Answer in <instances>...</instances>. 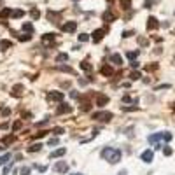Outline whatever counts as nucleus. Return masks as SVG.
<instances>
[{"mask_svg":"<svg viewBox=\"0 0 175 175\" xmlns=\"http://www.w3.org/2000/svg\"><path fill=\"white\" fill-rule=\"evenodd\" d=\"M100 156L109 161V163H119L121 161V151L119 149H114V147H103Z\"/></svg>","mask_w":175,"mask_h":175,"instance_id":"f257e3e1","label":"nucleus"},{"mask_svg":"<svg viewBox=\"0 0 175 175\" xmlns=\"http://www.w3.org/2000/svg\"><path fill=\"white\" fill-rule=\"evenodd\" d=\"M149 144H161V142H170L172 140V133H168V131H163V133H154V135H151L149 138Z\"/></svg>","mask_w":175,"mask_h":175,"instance_id":"f03ea898","label":"nucleus"},{"mask_svg":"<svg viewBox=\"0 0 175 175\" xmlns=\"http://www.w3.org/2000/svg\"><path fill=\"white\" fill-rule=\"evenodd\" d=\"M112 117H114L112 112H109V111H100V112L93 114V119H95V121H102V123H109Z\"/></svg>","mask_w":175,"mask_h":175,"instance_id":"7ed1b4c3","label":"nucleus"},{"mask_svg":"<svg viewBox=\"0 0 175 175\" xmlns=\"http://www.w3.org/2000/svg\"><path fill=\"white\" fill-rule=\"evenodd\" d=\"M107 32H109V28H107V26H103V28H98V30H95V32L91 33V35H93L91 39H93L95 42H100V40L103 39V35H105Z\"/></svg>","mask_w":175,"mask_h":175,"instance_id":"20e7f679","label":"nucleus"},{"mask_svg":"<svg viewBox=\"0 0 175 175\" xmlns=\"http://www.w3.org/2000/svg\"><path fill=\"white\" fill-rule=\"evenodd\" d=\"M54 172L56 173H67L69 172V163L67 161H58L54 165Z\"/></svg>","mask_w":175,"mask_h":175,"instance_id":"39448f33","label":"nucleus"},{"mask_svg":"<svg viewBox=\"0 0 175 175\" xmlns=\"http://www.w3.org/2000/svg\"><path fill=\"white\" fill-rule=\"evenodd\" d=\"M61 30L67 32V33H74L77 30V23H75V21H67V23L61 26Z\"/></svg>","mask_w":175,"mask_h":175,"instance_id":"423d86ee","label":"nucleus"},{"mask_svg":"<svg viewBox=\"0 0 175 175\" xmlns=\"http://www.w3.org/2000/svg\"><path fill=\"white\" fill-rule=\"evenodd\" d=\"M152 158H154V152H152L151 149H147V151H144L142 154H140V159L144 161V163H151L152 161Z\"/></svg>","mask_w":175,"mask_h":175,"instance_id":"0eeeda50","label":"nucleus"},{"mask_svg":"<svg viewBox=\"0 0 175 175\" xmlns=\"http://www.w3.org/2000/svg\"><path fill=\"white\" fill-rule=\"evenodd\" d=\"M156 28H159V21L154 16H149V19H147V30H156Z\"/></svg>","mask_w":175,"mask_h":175,"instance_id":"6e6552de","label":"nucleus"},{"mask_svg":"<svg viewBox=\"0 0 175 175\" xmlns=\"http://www.w3.org/2000/svg\"><path fill=\"white\" fill-rule=\"evenodd\" d=\"M69 112H72V105H67V103H60L58 109H56V114L58 116L60 114H69Z\"/></svg>","mask_w":175,"mask_h":175,"instance_id":"1a4fd4ad","label":"nucleus"},{"mask_svg":"<svg viewBox=\"0 0 175 175\" xmlns=\"http://www.w3.org/2000/svg\"><path fill=\"white\" fill-rule=\"evenodd\" d=\"M47 100H49V102H53V100L61 102V100H63V93H61V91H49V93H47Z\"/></svg>","mask_w":175,"mask_h":175,"instance_id":"9d476101","label":"nucleus"},{"mask_svg":"<svg viewBox=\"0 0 175 175\" xmlns=\"http://www.w3.org/2000/svg\"><path fill=\"white\" fill-rule=\"evenodd\" d=\"M102 19L105 21V23H112V21L116 19V14H114L111 9H109V11H105V12L102 14Z\"/></svg>","mask_w":175,"mask_h":175,"instance_id":"9b49d317","label":"nucleus"},{"mask_svg":"<svg viewBox=\"0 0 175 175\" xmlns=\"http://www.w3.org/2000/svg\"><path fill=\"white\" fill-rule=\"evenodd\" d=\"M56 70L58 72H65V74H75V70L72 69V67H69V65H58V67H56Z\"/></svg>","mask_w":175,"mask_h":175,"instance_id":"f8f14e48","label":"nucleus"},{"mask_svg":"<svg viewBox=\"0 0 175 175\" xmlns=\"http://www.w3.org/2000/svg\"><path fill=\"white\" fill-rule=\"evenodd\" d=\"M23 91H25V88H23V84H16L14 88H12V96H21L23 95Z\"/></svg>","mask_w":175,"mask_h":175,"instance_id":"ddd939ff","label":"nucleus"},{"mask_svg":"<svg viewBox=\"0 0 175 175\" xmlns=\"http://www.w3.org/2000/svg\"><path fill=\"white\" fill-rule=\"evenodd\" d=\"M100 72H102L103 75H107V77H111V75L114 74V69L111 67V65H103V67L100 69Z\"/></svg>","mask_w":175,"mask_h":175,"instance_id":"4468645a","label":"nucleus"},{"mask_svg":"<svg viewBox=\"0 0 175 175\" xmlns=\"http://www.w3.org/2000/svg\"><path fill=\"white\" fill-rule=\"evenodd\" d=\"M47 19L51 21V23H58V21H60V14L54 12V11H47Z\"/></svg>","mask_w":175,"mask_h":175,"instance_id":"2eb2a0df","label":"nucleus"},{"mask_svg":"<svg viewBox=\"0 0 175 175\" xmlns=\"http://www.w3.org/2000/svg\"><path fill=\"white\" fill-rule=\"evenodd\" d=\"M65 152H67V149H56V151H53L51 152V156L49 158H61V156H65Z\"/></svg>","mask_w":175,"mask_h":175,"instance_id":"dca6fc26","label":"nucleus"},{"mask_svg":"<svg viewBox=\"0 0 175 175\" xmlns=\"http://www.w3.org/2000/svg\"><path fill=\"white\" fill-rule=\"evenodd\" d=\"M96 103H98V107H103V105H107V103H109V96H105V95H98V98H96Z\"/></svg>","mask_w":175,"mask_h":175,"instance_id":"f3484780","label":"nucleus"},{"mask_svg":"<svg viewBox=\"0 0 175 175\" xmlns=\"http://www.w3.org/2000/svg\"><path fill=\"white\" fill-rule=\"evenodd\" d=\"M54 39H56L54 33H46V35H42V42H47V44H53Z\"/></svg>","mask_w":175,"mask_h":175,"instance_id":"a211bd4d","label":"nucleus"},{"mask_svg":"<svg viewBox=\"0 0 175 175\" xmlns=\"http://www.w3.org/2000/svg\"><path fill=\"white\" fill-rule=\"evenodd\" d=\"M111 61H112L114 65H123V58H121L119 54H112V56H111Z\"/></svg>","mask_w":175,"mask_h":175,"instance_id":"6ab92c4d","label":"nucleus"},{"mask_svg":"<svg viewBox=\"0 0 175 175\" xmlns=\"http://www.w3.org/2000/svg\"><path fill=\"white\" fill-rule=\"evenodd\" d=\"M81 111H82V112H90V111H91V103L88 102V100H86V102H82V105H81Z\"/></svg>","mask_w":175,"mask_h":175,"instance_id":"aec40b11","label":"nucleus"},{"mask_svg":"<svg viewBox=\"0 0 175 175\" xmlns=\"http://www.w3.org/2000/svg\"><path fill=\"white\" fill-rule=\"evenodd\" d=\"M23 32L25 33H33V25L32 23H23Z\"/></svg>","mask_w":175,"mask_h":175,"instance_id":"412c9836","label":"nucleus"},{"mask_svg":"<svg viewBox=\"0 0 175 175\" xmlns=\"http://www.w3.org/2000/svg\"><path fill=\"white\" fill-rule=\"evenodd\" d=\"M40 147H42V144H32V145H28V152H39Z\"/></svg>","mask_w":175,"mask_h":175,"instance_id":"4be33fe9","label":"nucleus"},{"mask_svg":"<svg viewBox=\"0 0 175 175\" xmlns=\"http://www.w3.org/2000/svg\"><path fill=\"white\" fill-rule=\"evenodd\" d=\"M81 69H82L84 72H91V70H93V67H91L88 61H81Z\"/></svg>","mask_w":175,"mask_h":175,"instance_id":"5701e85b","label":"nucleus"},{"mask_svg":"<svg viewBox=\"0 0 175 175\" xmlns=\"http://www.w3.org/2000/svg\"><path fill=\"white\" fill-rule=\"evenodd\" d=\"M9 159H11V154H9V152H5L4 156H0V165H7Z\"/></svg>","mask_w":175,"mask_h":175,"instance_id":"b1692460","label":"nucleus"},{"mask_svg":"<svg viewBox=\"0 0 175 175\" xmlns=\"http://www.w3.org/2000/svg\"><path fill=\"white\" fill-rule=\"evenodd\" d=\"M9 47H12L11 40H2V42H0V49H9Z\"/></svg>","mask_w":175,"mask_h":175,"instance_id":"393cba45","label":"nucleus"},{"mask_svg":"<svg viewBox=\"0 0 175 175\" xmlns=\"http://www.w3.org/2000/svg\"><path fill=\"white\" fill-rule=\"evenodd\" d=\"M11 16H12V18H23L25 12L21 11V9H16V11H11Z\"/></svg>","mask_w":175,"mask_h":175,"instance_id":"a878e982","label":"nucleus"},{"mask_svg":"<svg viewBox=\"0 0 175 175\" xmlns=\"http://www.w3.org/2000/svg\"><path fill=\"white\" fill-rule=\"evenodd\" d=\"M138 53H140V51H130V53H126V56H128V60H131V61H133V60L138 56Z\"/></svg>","mask_w":175,"mask_h":175,"instance_id":"bb28decb","label":"nucleus"},{"mask_svg":"<svg viewBox=\"0 0 175 175\" xmlns=\"http://www.w3.org/2000/svg\"><path fill=\"white\" fill-rule=\"evenodd\" d=\"M14 138H16V135H9V137H5V138L2 140V144H4V145H9L11 142H14Z\"/></svg>","mask_w":175,"mask_h":175,"instance_id":"cd10ccee","label":"nucleus"},{"mask_svg":"<svg viewBox=\"0 0 175 175\" xmlns=\"http://www.w3.org/2000/svg\"><path fill=\"white\" fill-rule=\"evenodd\" d=\"M30 16H32L33 19H39V18H40V12H39V9H35V7H33V9L30 11Z\"/></svg>","mask_w":175,"mask_h":175,"instance_id":"c85d7f7f","label":"nucleus"},{"mask_svg":"<svg viewBox=\"0 0 175 175\" xmlns=\"http://www.w3.org/2000/svg\"><path fill=\"white\" fill-rule=\"evenodd\" d=\"M18 39H19L21 42H26V40H30V39H32V35H30V33H21Z\"/></svg>","mask_w":175,"mask_h":175,"instance_id":"c756f323","label":"nucleus"},{"mask_svg":"<svg viewBox=\"0 0 175 175\" xmlns=\"http://www.w3.org/2000/svg\"><path fill=\"white\" fill-rule=\"evenodd\" d=\"M56 60H58V61H67V60H69V54H67V53H60V54L56 56Z\"/></svg>","mask_w":175,"mask_h":175,"instance_id":"7c9ffc66","label":"nucleus"},{"mask_svg":"<svg viewBox=\"0 0 175 175\" xmlns=\"http://www.w3.org/2000/svg\"><path fill=\"white\" fill-rule=\"evenodd\" d=\"M121 7L123 9H130L131 7V0H121Z\"/></svg>","mask_w":175,"mask_h":175,"instance_id":"2f4dec72","label":"nucleus"},{"mask_svg":"<svg viewBox=\"0 0 175 175\" xmlns=\"http://www.w3.org/2000/svg\"><path fill=\"white\" fill-rule=\"evenodd\" d=\"M172 152H173V151H172V147L163 145V154H165V156H172Z\"/></svg>","mask_w":175,"mask_h":175,"instance_id":"473e14b6","label":"nucleus"},{"mask_svg":"<svg viewBox=\"0 0 175 175\" xmlns=\"http://www.w3.org/2000/svg\"><path fill=\"white\" fill-rule=\"evenodd\" d=\"M7 16H11V9H2V12H0V19H2V18H7Z\"/></svg>","mask_w":175,"mask_h":175,"instance_id":"72a5a7b5","label":"nucleus"},{"mask_svg":"<svg viewBox=\"0 0 175 175\" xmlns=\"http://www.w3.org/2000/svg\"><path fill=\"white\" fill-rule=\"evenodd\" d=\"M9 114H11V109H9V107L0 109V116H9Z\"/></svg>","mask_w":175,"mask_h":175,"instance_id":"f704fd0d","label":"nucleus"},{"mask_svg":"<svg viewBox=\"0 0 175 175\" xmlns=\"http://www.w3.org/2000/svg\"><path fill=\"white\" fill-rule=\"evenodd\" d=\"M88 40H90V35L88 33H81L79 35V42H88Z\"/></svg>","mask_w":175,"mask_h":175,"instance_id":"c9c22d12","label":"nucleus"},{"mask_svg":"<svg viewBox=\"0 0 175 175\" xmlns=\"http://www.w3.org/2000/svg\"><path fill=\"white\" fill-rule=\"evenodd\" d=\"M19 173H21V175H28V173H30V168H28V166H23V168L19 170Z\"/></svg>","mask_w":175,"mask_h":175,"instance_id":"e433bc0d","label":"nucleus"},{"mask_svg":"<svg viewBox=\"0 0 175 175\" xmlns=\"http://www.w3.org/2000/svg\"><path fill=\"white\" fill-rule=\"evenodd\" d=\"M12 130H14V131H18V130H21V121H16V123L12 124Z\"/></svg>","mask_w":175,"mask_h":175,"instance_id":"4c0bfd02","label":"nucleus"},{"mask_svg":"<svg viewBox=\"0 0 175 175\" xmlns=\"http://www.w3.org/2000/svg\"><path fill=\"white\" fill-rule=\"evenodd\" d=\"M138 44L140 46H147V39L145 37H138Z\"/></svg>","mask_w":175,"mask_h":175,"instance_id":"58836bf2","label":"nucleus"},{"mask_svg":"<svg viewBox=\"0 0 175 175\" xmlns=\"http://www.w3.org/2000/svg\"><path fill=\"white\" fill-rule=\"evenodd\" d=\"M46 135H47V131H39V133H35V138H42Z\"/></svg>","mask_w":175,"mask_h":175,"instance_id":"ea45409f","label":"nucleus"},{"mask_svg":"<svg viewBox=\"0 0 175 175\" xmlns=\"http://www.w3.org/2000/svg\"><path fill=\"white\" fill-rule=\"evenodd\" d=\"M69 95H70V98H74V100H77V98H79V93H77V91H74V90H72Z\"/></svg>","mask_w":175,"mask_h":175,"instance_id":"a19ab883","label":"nucleus"},{"mask_svg":"<svg viewBox=\"0 0 175 175\" xmlns=\"http://www.w3.org/2000/svg\"><path fill=\"white\" fill-rule=\"evenodd\" d=\"M131 79H133V81H137V79H140V74L138 72H131V75H130Z\"/></svg>","mask_w":175,"mask_h":175,"instance_id":"79ce46f5","label":"nucleus"},{"mask_svg":"<svg viewBox=\"0 0 175 175\" xmlns=\"http://www.w3.org/2000/svg\"><path fill=\"white\" fill-rule=\"evenodd\" d=\"M158 69V65L154 63V65H149V67H145V70H156Z\"/></svg>","mask_w":175,"mask_h":175,"instance_id":"37998d69","label":"nucleus"},{"mask_svg":"<svg viewBox=\"0 0 175 175\" xmlns=\"http://www.w3.org/2000/svg\"><path fill=\"white\" fill-rule=\"evenodd\" d=\"M131 35H133V32H123V37H124V39H128V37H131Z\"/></svg>","mask_w":175,"mask_h":175,"instance_id":"c03bdc74","label":"nucleus"},{"mask_svg":"<svg viewBox=\"0 0 175 175\" xmlns=\"http://www.w3.org/2000/svg\"><path fill=\"white\" fill-rule=\"evenodd\" d=\"M37 170H39V172H46V170H47V166H46V165L40 166V165H39V166H37Z\"/></svg>","mask_w":175,"mask_h":175,"instance_id":"a18cd8bd","label":"nucleus"},{"mask_svg":"<svg viewBox=\"0 0 175 175\" xmlns=\"http://www.w3.org/2000/svg\"><path fill=\"white\" fill-rule=\"evenodd\" d=\"M47 121H49V119L46 117V119H44V121H40V123H37V126H44V124H47Z\"/></svg>","mask_w":175,"mask_h":175,"instance_id":"49530a36","label":"nucleus"},{"mask_svg":"<svg viewBox=\"0 0 175 175\" xmlns=\"http://www.w3.org/2000/svg\"><path fill=\"white\" fill-rule=\"evenodd\" d=\"M131 67H133V69H138V61L133 60V61H131Z\"/></svg>","mask_w":175,"mask_h":175,"instance_id":"de8ad7c7","label":"nucleus"},{"mask_svg":"<svg viewBox=\"0 0 175 175\" xmlns=\"http://www.w3.org/2000/svg\"><path fill=\"white\" fill-rule=\"evenodd\" d=\"M58 144V138H53V140H49V145H56Z\"/></svg>","mask_w":175,"mask_h":175,"instance_id":"09e8293b","label":"nucleus"},{"mask_svg":"<svg viewBox=\"0 0 175 175\" xmlns=\"http://www.w3.org/2000/svg\"><path fill=\"white\" fill-rule=\"evenodd\" d=\"M54 133H56V135H60V133H63V128H56V130H54Z\"/></svg>","mask_w":175,"mask_h":175,"instance_id":"8fccbe9b","label":"nucleus"},{"mask_svg":"<svg viewBox=\"0 0 175 175\" xmlns=\"http://www.w3.org/2000/svg\"><path fill=\"white\" fill-rule=\"evenodd\" d=\"M152 4H154V2H152V0H147V2H145V7H151Z\"/></svg>","mask_w":175,"mask_h":175,"instance_id":"3c124183","label":"nucleus"},{"mask_svg":"<svg viewBox=\"0 0 175 175\" xmlns=\"http://www.w3.org/2000/svg\"><path fill=\"white\" fill-rule=\"evenodd\" d=\"M79 84L81 86H86V79H79Z\"/></svg>","mask_w":175,"mask_h":175,"instance_id":"603ef678","label":"nucleus"},{"mask_svg":"<svg viewBox=\"0 0 175 175\" xmlns=\"http://www.w3.org/2000/svg\"><path fill=\"white\" fill-rule=\"evenodd\" d=\"M72 175H82V173H72Z\"/></svg>","mask_w":175,"mask_h":175,"instance_id":"864d4df0","label":"nucleus"},{"mask_svg":"<svg viewBox=\"0 0 175 175\" xmlns=\"http://www.w3.org/2000/svg\"><path fill=\"white\" fill-rule=\"evenodd\" d=\"M0 151H2V145H0Z\"/></svg>","mask_w":175,"mask_h":175,"instance_id":"5fc2aeb1","label":"nucleus"},{"mask_svg":"<svg viewBox=\"0 0 175 175\" xmlns=\"http://www.w3.org/2000/svg\"><path fill=\"white\" fill-rule=\"evenodd\" d=\"M0 2H2V0H0Z\"/></svg>","mask_w":175,"mask_h":175,"instance_id":"6e6d98bb","label":"nucleus"},{"mask_svg":"<svg viewBox=\"0 0 175 175\" xmlns=\"http://www.w3.org/2000/svg\"><path fill=\"white\" fill-rule=\"evenodd\" d=\"M111 2H112V0H111Z\"/></svg>","mask_w":175,"mask_h":175,"instance_id":"4d7b16f0","label":"nucleus"}]
</instances>
